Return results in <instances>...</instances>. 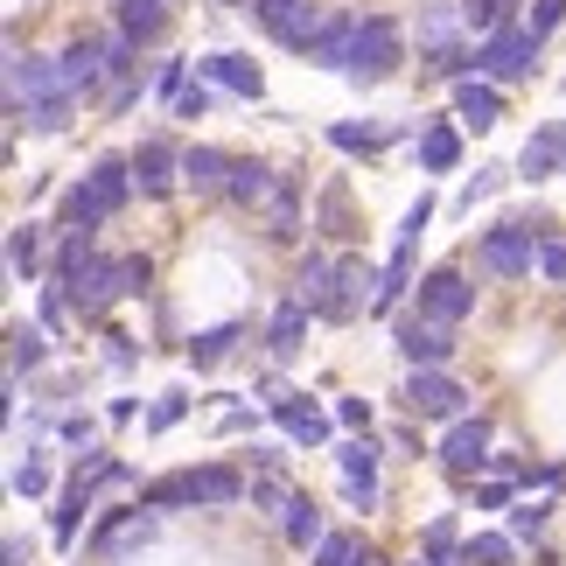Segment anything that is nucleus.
Returning <instances> with one entry per match:
<instances>
[{
  "instance_id": "19",
  "label": "nucleus",
  "mask_w": 566,
  "mask_h": 566,
  "mask_svg": "<svg viewBox=\"0 0 566 566\" xmlns=\"http://www.w3.org/2000/svg\"><path fill=\"white\" fill-rule=\"evenodd\" d=\"M196 77L217 84L224 105H245V113L266 105V63L252 56V42H203L196 50Z\"/></svg>"
},
{
  "instance_id": "49",
  "label": "nucleus",
  "mask_w": 566,
  "mask_h": 566,
  "mask_svg": "<svg viewBox=\"0 0 566 566\" xmlns=\"http://www.w3.org/2000/svg\"><path fill=\"white\" fill-rule=\"evenodd\" d=\"M189 77H196V50H168V56H155V113H161V119H168V105L189 92Z\"/></svg>"
},
{
  "instance_id": "2",
  "label": "nucleus",
  "mask_w": 566,
  "mask_h": 566,
  "mask_svg": "<svg viewBox=\"0 0 566 566\" xmlns=\"http://www.w3.org/2000/svg\"><path fill=\"white\" fill-rule=\"evenodd\" d=\"M559 231L566 224L553 217L546 196H532V203H504L490 224H475V238L462 245V259L483 273V287L525 294V287H538V252H546V238H559Z\"/></svg>"
},
{
  "instance_id": "22",
  "label": "nucleus",
  "mask_w": 566,
  "mask_h": 566,
  "mask_svg": "<svg viewBox=\"0 0 566 566\" xmlns=\"http://www.w3.org/2000/svg\"><path fill=\"white\" fill-rule=\"evenodd\" d=\"M406 168L420 182H454L469 168V134H462V119L448 113V105H433V113H420V140L406 147Z\"/></svg>"
},
{
  "instance_id": "33",
  "label": "nucleus",
  "mask_w": 566,
  "mask_h": 566,
  "mask_svg": "<svg viewBox=\"0 0 566 566\" xmlns=\"http://www.w3.org/2000/svg\"><path fill=\"white\" fill-rule=\"evenodd\" d=\"M280 182V161L273 155H259V147H238V161H231V182H224V217H252L266 210V196Z\"/></svg>"
},
{
  "instance_id": "60",
  "label": "nucleus",
  "mask_w": 566,
  "mask_h": 566,
  "mask_svg": "<svg viewBox=\"0 0 566 566\" xmlns=\"http://www.w3.org/2000/svg\"><path fill=\"white\" fill-rule=\"evenodd\" d=\"M559 98H566V77H559Z\"/></svg>"
},
{
  "instance_id": "38",
  "label": "nucleus",
  "mask_w": 566,
  "mask_h": 566,
  "mask_svg": "<svg viewBox=\"0 0 566 566\" xmlns=\"http://www.w3.org/2000/svg\"><path fill=\"white\" fill-rule=\"evenodd\" d=\"M196 412H203V391H196L189 378L161 385V391H147V420H140V441H168V433H176V427H189Z\"/></svg>"
},
{
  "instance_id": "11",
  "label": "nucleus",
  "mask_w": 566,
  "mask_h": 566,
  "mask_svg": "<svg viewBox=\"0 0 566 566\" xmlns=\"http://www.w3.org/2000/svg\"><path fill=\"white\" fill-rule=\"evenodd\" d=\"M385 350L399 357V371H462L469 357V329H448V322H433L420 308L391 315L385 322Z\"/></svg>"
},
{
  "instance_id": "5",
  "label": "nucleus",
  "mask_w": 566,
  "mask_h": 566,
  "mask_svg": "<svg viewBox=\"0 0 566 566\" xmlns=\"http://www.w3.org/2000/svg\"><path fill=\"white\" fill-rule=\"evenodd\" d=\"M329 469H336V504L357 517V525H378L391 490H385V469H391V448H385V427L378 433H343L329 448Z\"/></svg>"
},
{
  "instance_id": "32",
  "label": "nucleus",
  "mask_w": 566,
  "mask_h": 566,
  "mask_svg": "<svg viewBox=\"0 0 566 566\" xmlns=\"http://www.w3.org/2000/svg\"><path fill=\"white\" fill-rule=\"evenodd\" d=\"M511 98H517V92H504V84H490V77H469V84H454V92H448L441 105H448L454 119H462V134H469V140H490L496 126L511 119Z\"/></svg>"
},
{
  "instance_id": "52",
  "label": "nucleus",
  "mask_w": 566,
  "mask_h": 566,
  "mask_svg": "<svg viewBox=\"0 0 566 566\" xmlns=\"http://www.w3.org/2000/svg\"><path fill=\"white\" fill-rule=\"evenodd\" d=\"M364 538H371V525H357V517H350V525H329V538L308 553V566H350L364 553Z\"/></svg>"
},
{
  "instance_id": "7",
  "label": "nucleus",
  "mask_w": 566,
  "mask_h": 566,
  "mask_svg": "<svg viewBox=\"0 0 566 566\" xmlns=\"http://www.w3.org/2000/svg\"><path fill=\"white\" fill-rule=\"evenodd\" d=\"M496 441H504V406L483 399V406L469 412V420H454V427L433 433V475H441V483L462 496L469 483H483V475H490Z\"/></svg>"
},
{
  "instance_id": "46",
  "label": "nucleus",
  "mask_w": 566,
  "mask_h": 566,
  "mask_svg": "<svg viewBox=\"0 0 566 566\" xmlns=\"http://www.w3.org/2000/svg\"><path fill=\"white\" fill-rule=\"evenodd\" d=\"M273 420H266V406H259L252 399V391H245V399H231L224 412H210V433H217V441H252V433H266Z\"/></svg>"
},
{
  "instance_id": "26",
  "label": "nucleus",
  "mask_w": 566,
  "mask_h": 566,
  "mask_svg": "<svg viewBox=\"0 0 566 566\" xmlns=\"http://www.w3.org/2000/svg\"><path fill=\"white\" fill-rule=\"evenodd\" d=\"M517 189H532V196H546L553 182H566V113L559 119H532V134L517 140Z\"/></svg>"
},
{
  "instance_id": "30",
  "label": "nucleus",
  "mask_w": 566,
  "mask_h": 566,
  "mask_svg": "<svg viewBox=\"0 0 566 566\" xmlns=\"http://www.w3.org/2000/svg\"><path fill=\"white\" fill-rule=\"evenodd\" d=\"M315 238L322 245H364V196L350 176H315Z\"/></svg>"
},
{
  "instance_id": "53",
  "label": "nucleus",
  "mask_w": 566,
  "mask_h": 566,
  "mask_svg": "<svg viewBox=\"0 0 566 566\" xmlns=\"http://www.w3.org/2000/svg\"><path fill=\"white\" fill-rule=\"evenodd\" d=\"M140 105H155V77H134V84H119V92L98 105V126H126V119L140 113Z\"/></svg>"
},
{
  "instance_id": "47",
  "label": "nucleus",
  "mask_w": 566,
  "mask_h": 566,
  "mask_svg": "<svg viewBox=\"0 0 566 566\" xmlns=\"http://www.w3.org/2000/svg\"><path fill=\"white\" fill-rule=\"evenodd\" d=\"M517 496H525V490H517L511 475H483V483H469V490H462V504L483 517V525H504V511L517 504Z\"/></svg>"
},
{
  "instance_id": "12",
  "label": "nucleus",
  "mask_w": 566,
  "mask_h": 566,
  "mask_svg": "<svg viewBox=\"0 0 566 566\" xmlns=\"http://www.w3.org/2000/svg\"><path fill=\"white\" fill-rule=\"evenodd\" d=\"M412 308L433 315V322H448V329H469V322L490 308V287H483V273H475L469 259L454 252V259H433V266L420 273V287H412Z\"/></svg>"
},
{
  "instance_id": "8",
  "label": "nucleus",
  "mask_w": 566,
  "mask_h": 566,
  "mask_svg": "<svg viewBox=\"0 0 566 566\" xmlns=\"http://www.w3.org/2000/svg\"><path fill=\"white\" fill-rule=\"evenodd\" d=\"M182 147L189 134L182 126H140L134 140H126V155H134V189H140V210H168V203H182Z\"/></svg>"
},
{
  "instance_id": "13",
  "label": "nucleus",
  "mask_w": 566,
  "mask_h": 566,
  "mask_svg": "<svg viewBox=\"0 0 566 566\" xmlns=\"http://www.w3.org/2000/svg\"><path fill=\"white\" fill-rule=\"evenodd\" d=\"M266 406V420H273V433H287V441L301 448V454H329L336 441H343V427H336V412H329V391L322 385H280L273 399H259Z\"/></svg>"
},
{
  "instance_id": "24",
  "label": "nucleus",
  "mask_w": 566,
  "mask_h": 566,
  "mask_svg": "<svg viewBox=\"0 0 566 566\" xmlns=\"http://www.w3.org/2000/svg\"><path fill=\"white\" fill-rule=\"evenodd\" d=\"M98 14H105V29L140 42L147 56H168V42L182 35V0H105Z\"/></svg>"
},
{
  "instance_id": "43",
  "label": "nucleus",
  "mask_w": 566,
  "mask_h": 566,
  "mask_svg": "<svg viewBox=\"0 0 566 566\" xmlns=\"http://www.w3.org/2000/svg\"><path fill=\"white\" fill-rule=\"evenodd\" d=\"M98 441H113V433H105V412H98V399H84V406H63V420H56L63 469H71L84 448H98Z\"/></svg>"
},
{
  "instance_id": "25",
  "label": "nucleus",
  "mask_w": 566,
  "mask_h": 566,
  "mask_svg": "<svg viewBox=\"0 0 566 566\" xmlns=\"http://www.w3.org/2000/svg\"><path fill=\"white\" fill-rule=\"evenodd\" d=\"M84 176H92V196L105 210V224H126V217L140 210V189H134V155H126V140H105L84 155Z\"/></svg>"
},
{
  "instance_id": "40",
  "label": "nucleus",
  "mask_w": 566,
  "mask_h": 566,
  "mask_svg": "<svg viewBox=\"0 0 566 566\" xmlns=\"http://www.w3.org/2000/svg\"><path fill=\"white\" fill-rule=\"evenodd\" d=\"M462 538H469V504H441L412 525V553L427 559H462Z\"/></svg>"
},
{
  "instance_id": "44",
  "label": "nucleus",
  "mask_w": 566,
  "mask_h": 566,
  "mask_svg": "<svg viewBox=\"0 0 566 566\" xmlns=\"http://www.w3.org/2000/svg\"><path fill=\"white\" fill-rule=\"evenodd\" d=\"M462 559H469V566H532V553L517 546V538H511L504 525H469Z\"/></svg>"
},
{
  "instance_id": "31",
  "label": "nucleus",
  "mask_w": 566,
  "mask_h": 566,
  "mask_svg": "<svg viewBox=\"0 0 566 566\" xmlns=\"http://www.w3.org/2000/svg\"><path fill=\"white\" fill-rule=\"evenodd\" d=\"M147 357H155V343H147L126 315H119V322H105V329L92 336V364L105 371V385H140Z\"/></svg>"
},
{
  "instance_id": "36",
  "label": "nucleus",
  "mask_w": 566,
  "mask_h": 566,
  "mask_svg": "<svg viewBox=\"0 0 566 566\" xmlns=\"http://www.w3.org/2000/svg\"><path fill=\"white\" fill-rule=\"evenodd\" d=\"M511 189H517V168H511V161H475V176H454L448 217H454V224H469L475 210H490L496 196H511Z\"/></svg>"
},
{
  "instance_id": "18",
  "label": "nucleus",
  "mask_w": 566,
  "mask_h": 566,
  "mask_svg": "<svg viewBox=\"0 0 566 566\" xmlns=\"http://www.w3.org/2000/svg\"><path fill=\"white\" fill-rule=\"evenodd\" d=\"M105 511V483L98 475H84V469H63V490H56V504L42 511V538H50V553H84V532H92V517Z\"/></svg>"
},
{
  "instance_id": "55",
  "label": "nucleus",
  "mask_w": 566,
  "mask_h": 566,
  "mask_svg": "<svg viewBox=\"0 0 566 566\" xmlns=\"http://www.w3.org/2000/svg\"><path fill=\"white\" fill-rule=\"evenodd\" d=\"M525 29H532V35L553 50L559 29H566V0H525Z\"/></svg>"
},
{
  "instance_id": "50",
  "label": "nucleus",
  "mask_w": 566,
  "mask_h": 566,
  "mask_svg": "<svg viewBox=\"0 0 566 566\" xmlns=\"http://www.w3.org/2000/svg\"><path fill=\"white\" fill-rule=\"evenodd\" d=\"M98 412H105V433L119 441V433H140V420H147V399H140L134 385H113V391L98 399Z\"/></svg>"
},
{
  "instance_id": "6",
  "label": "nucleus",
  "mask_w": 566,
  "mask_h": 566,
  "mask_svg": "<svg viewBox=\"0 0 566 566\" xmlns=\"http://www.w3.org/2000/svg\"><path fill=\"white\" fill-rule=\"evenodd\" d=\"M168 517L147 511L140 496H105V511L92 517V532H84V566H140L147 546H161Z\"/></svg>"
},
{
  "instance_id": "29",
  "label": "nucleus",
  "mask_w": 566,
  "mask_h": 566,
  "mask_svg": "<svg viewBox=\"0 0 566 566\" xmlns=\"http://www.w3.org/2000/svg\"><path fill=\"white\" fill-rule=\"evenodd\" d=\"M0 336H8V350H0V378H21V385H35L42 371H56V364H63V343L50 336V329H42V322L35 315H8V329H0Z\"/></svg>"
},
{
  "instance_id": "56",
  "label": "nucleus",
  "mask_w": 566,
  "mask_h": 566,
  "mask_svg": "<svg viewBox=\"0 0 566 566\" xmlns=\"http://www.w3.org/2000/svg\"><path fill=\"white\" fill-rule=\"evenodd\" d=\"M42 546H50V538L8 525V532H0V566H42Z\"/></svg>"
},
{
  "instance_id": "10",
  "label": "nucleus",
  "mask_w": 566,
  "mask_h": 566,
  "mask_svg": "<svg viewBox=\"0 0 566 566\" xmlns=\"http://www.w3.org/2000/svg\"><path fill=\"white\" fill-rule=\"evenodd\" d=\"M259 315H266V308H231V315H217V322H196L189 343H182L189 378H224L245 357H259Z\"/></svg>"
},
{
  "instance_id": "45",
  "label": "nucleus",
  "mask_w": 566,
  "mask_h": 566,
  "mask_svg": "<svg viewBox=\"0 0 566 566\" xmlns=\"http://www.w3.org/2000/svg\"><path fill=\"white\" fill-rule=\"evenodd\" d=\"M329 412H336L343 433H378L385 427V406L371 399V391H357V385H336L329 391Z\"/></svg>"
},
{
  "instance_id": "48",
  "label": "nucleus",
  "mask_w": 566,
  "mask_h": 566,
  "mask_svg": "<svg viewBox=\"0 0 566 566\" xmlns=\"http://www.w3.org/2000/svg\"><path fill=\"white\" fill-rule=\"evenodd\" d=\"M224 113V92H217V84H203V77H189V92L168 105V126H182V134H196V126L203 119H217Z\"/></svg>"
},
{
  "instance_id": "23",
  "label": "nucleus",
  "mask_w": 566,
  "mask_h": 566,
  "mask_svg": "<svg viewBox=\"0 0 566 566\" xmlns=\"http://www.w3.org/2000/svg\"><path fill=\"white\" fill-rule=\"evenodd\" d=\"M63 490V448L35 441V448H8V504L14 511H50Z\"/></svg>"
},
{
  "instance_id": "58",
  "label": "nucleus",
  "mask_w": 566,
  "mask_h": 566,
  "mask_svg": "<svg viewBox=\"0 0 566 566\" xmlns=\"http://www.w3.org/2000/svg\"><path fill=\"white\" fill-rule=\"evenodd\" d=\"M532 566H566V553H559L553 538H546V546H532Z\"/></svg>"
},
{
  "instance_id": "15",
  "label": "nucleus",
  "mask_w": 566,
  "mask_h": 566,
  "mask_svg": "<svg viewBox=\"0 0 566 566\" xmlns=\"http://www.w3.org/2000/svg\"><path fill=\"white\" fill-rule=\"evenodd\" d=\"M315 308L301 294H287V287H273V301H266V315H259V364H273V371H294V364H308V350H315Z\"/></svg>"
},
{
  "instance_id": "27",
  "label": "nucleus",
  "mask_w": 566,
  "mask_h": 566,
  "mask_svg": "<svg viewBox=\"0 0 566 566\" xmlns=\"http://www.w3.org/2000/svg\"><path fill=\"white\" fill-rule=\"evenodd\" d=\"M231 161H238V147L210 140V134H189V147H182V203H196V210H224Z\"/></svg>"
},
{
  "instance_id": "28",
  "label": "nucleus",
  "mask_w": 566,
  "mask_h": 566,
  "mask_svg": "<svg viewBox=\"0 0 566 566\" xmlns=\"http://www.w3.org/2000/svg\"><path fill=\"white\" fill-rule=\"evenodd\" d=\"M357 35H364V8L357 0H329L322 29L301 56V71H322V77H350V56H357Z\"/></svg>"
},
{
  "instance_id": "4",
  "label": "nucleus",
  "mask_w": 566,
  "mask_h": 566,
  "mask_svg": "<svg viewBox=\"0 0 566 566\" xmlns=\"http://www.w3.org/2000/svg\"><path fill=\"white\" fill-rule=\"evenodd\" d=\"M399 77H412V14L406 8H364V35H357V56H350V92L371 98L391 92Z\"/></svg>"
},
{
  "instance_id": "17",
  "label": "nucleus",
  "mask_w": 566,
  "mask_h": 566,
  "mask_svg": "<svg viewBox=\"0 0 566 566\" xmlns=\"http://www.w3.org/2000/svg\"><path fill=\"white\" fill-rule=\"evenodd\" d=\"M56 63H63V84L84 98V113L98 119L105 92H113V77H105V14L98 21H71V29L56 35Z\"/></svg>"
},
{
  "instance_id": "1",
  "label": "nucleus",
  "mask_w": 566,
  "mask_h": 566,
  "mask_svg": "<svg viewBox=\"0 0 566 566\" xmlns=\"http://www.w3.org/2000/svg\"><path fill=\"white\" fill-rule=\"evenodd\" d=\"M0 119L21 140H71L84 113V98L63 84L56 42H21V29H8V56H0Z\"/></svg>"
},
{
  "instance_id": "3",
  "label": "nucleus",
  "mask_w": 566,
  "mask_h": 566,
  "mask_svg": "<svg viewBox=\"0 0 566 566\" xmlns=\"http://www.w3.org/2000/svg\"><path fill=\"white\" fill-rule=\"evenodd\" d=\"M245 496H252V469L238 454H196V462L147 475L140 504L161 517H231V511H245Z\"/></svg>"
},
{
  "instance_id": "20",
  "label": "nucleus",
  "mask_w": 566,
  "mask_h": 566,
  "mask_svg": "<svg viewBox=\"0 0 566 566\" xmlns=\"http://www.w3.org/2000/svg\"><path fill=\"white\" fill-rule=\"evenodd\" d=\"M322 14H329V0H252L245 8V29L266 42L273 56H308V42L322 29Z\"/></svg>"
},
{
  "instance_id": "59",
  "label": "nucleus",
  "mask_w": 566,
  "mask_h": 566,
  "mask_svg": "<svg viewBox=\"0 0 566 566\" xmlns=\"http://www.w3.org/2000/svg\"><path fill=\"white\" fill-rule=\"evenodd\" d=\"M252 0H210V14H245Z\"/></svg>"
},
{
  "instance_id": "9",
  "label": "nucleus",
  "mask_w": 566,
  "mask_h": 566,
  "mask_svg": "<svg viewBox=\"0 0 566 566\" xmlns=\"http://www.w3.org/2000/svg\"><path fill=\"white\" fill-rule=\"evenodd\" d=\"M385 406L391 412H412V420H427L433 433H441L454 420H469V412L483 406V391H475L462 371H399V385L385 391Z\"/></svg>"
},
{
  "instance_id": "14",
  "label": "nucleus",
  "mask_w": 566,
  "mask_h": 566,
  "mask_svg": "<svg viewBox=\"0 0 566 566\" xmlns=\"http://www.w3.org/2000/svg\"><path fill=\"white\" fill-rule=\"evenodd\" d=\"M50 252H56V217L50 210H14L8 231H0V266H8V287H21V294L50 287Z\"/></svg>"
},
{
  "instance_id": "35",
  "label": "nucleus",
  "mask_w": 566,
  "mask_h": 566,
  "mask_svg": "<svg viewBox=\"0 0 566 566\" xmlns=\"http://www.w3.org/2000/svg\"><path fill=\"white\" fill-rule=\"evenodd\" d=\"M329 525H336V517H329V504H322V496L308 490V483H301L294 496H287V511H280V546H287L294 559H308L315 546H322V538H329Z\"/></svg>"
},
{
  "instance_id": "42",
  "label": "nucleus",
  "mask_w": 566,
  "mask_h": 566,
  "mask_svg": "<svg viewBox=\"0 0 566 566\" xmlns=\"http://www.w3.org/2000/svg\"><path fill=\"white\" fill-rule=\"evenodd\" d=\"M385 448L399 469H433V427L412 412H385Z\"/></svg>"
},
{
  "instance_id": "57",
  "label": "nucleus",
  "mask_w": 566,
  "mask_h": 566,
  "mask_svg": "<svg viewBox=\"0 0 566 566\" xmlns=\"http://www.w3.org/2000/svg\"><path fill=\"white\" fill-rule=\"evenodd\" d=\"M538 287H546V294H566V231L546 238V252H538Z\"/></svg>"
},
{
  "instance_id": "37",
  "label": "nucleus",
  "mask_w": 566,
  "mask_h": 566,
  "mask_svg": "<svg viewBox=\"0 0 566 566\" xmlns=\"http://www.w3.org/2000/svg\"><path fill=\"white\" fill-rule=\"evenodd\" d=\"M448 217V196H441V182H420V196L399 210V224H391V238H385V252H412L420 259V245L433 238V224Z\"/></svg>"
},
{
  "instance_id": "21",
  "label": "nucleus",
  "mask_w": 566,
  "mask_h": 566,
  "mask_svg": "<svg viewBox=\"0 0 566 566\" xmlns=\"http://www.w3.org/2000/svg\"><path fill=\"white\" fill-rule=\"evenodd\" d=\"M378 280H385V259H371L364 245H343V252H336V287H329V308H322V329H357V322H371Z\"/></svg>"
},
{
  "instance_id": "51",
  "label": "nucleus",
  "mask_w": 566,
  "mask_h": 566,
  "mask_svg": "<svg viewBox=\"0 0 566 566\" xmlns=\"http://www.w3.org/2000/svg\"><path fill=\"white\" fill-rule=\"evenodd\" d=\"M301 490V475H252V496H245V511L252 517H266V525H280V511H287V496Z\"/></svg>"
},
{
  "instance_id": "54",
  "label": "nucleus",
  "mask_w": 566,
  "mask_h": 566,
  "mask_svg": "<svg viewBox=\"0 0 566 566\" xmlns=\"http://www.w3.org/2000/svg\"><path fill=\"white\" fill-rule=\"evenodd\" d=\"M92 475L105 483V496H140L147 490V469L134 462V454H119V448L105 454V469H92Z\"/></svg>"
},
{
  "instance_id": "16",
  "label": "nucleus",
  "mask_w": 566,
  "mask_h": 566,
  "mask_svg": "<svg viewBox=\"0 0 566 566\" xmlns=\"http://www.w3.org/2000/svg\"><path fill=\"white\" fill-rule=\"evenodd\" d=\"M538 71H546V42L525 29V14H517L511 29H496V35L475 42V77L504 84V92H525V84H538Z\"/></svg>"
},
{
  "instance_id": "41",
  "label": "nucleus",
  "mask_w": 566,
  "mask_h": 566,
  "mask_svg": "<svg viewBox=\"0 0 566 566\" xmlns=\"http://www.w3.org/2000/svg\"><path fill=\"white\" fill-rule=\"evenodd\" d=\"M50 217H56V231H98V238L113 231V224H105V210H98V196H92V176H84V168H71V176H63Z\"/></svg>"
},
{
  "instance_id": "39",
  "label": "nucleus",
  "mask_w": 566,
  "mask_h": 566,
  "mask_svg": "<svg viewBox=\"0 0 566 566\" xmlns=\"http://www.w3.org/2000/svg\"><path fill=\"white\" fill-rule=\"evenodd\" d=\"M559 517H566V496H559V490H546V496H517V504L504 511V532L532 553V546H546V538L559 532Z\"/></svg>"
},
{
  "instance_id": "34",
  "label": "nucleus",
  "mask_w": 566,
  "mask_h": 566,
  "mask_svg": "<svg viewBox=\"0 0 566 566\" xmlns=\"http://www.w3.org/2000/svg\"><path fill=\"white\" fill-rule=\"evenodd\" d=\"M280 287L287 294H301L315 308V322H322V308H329V287H336V245H322V238H308L294 259H287V273H280Z\"/></svg>"
}]
</instances>
